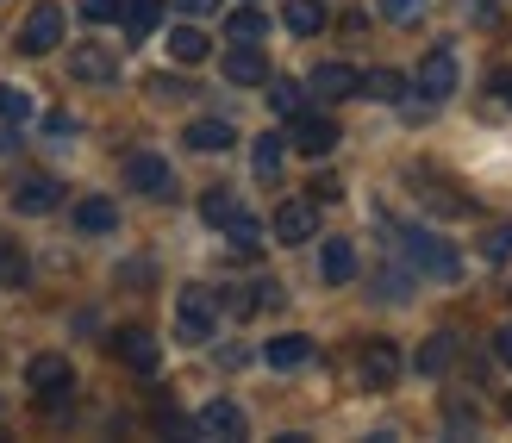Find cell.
I'll return each mask as SVG.
<instances>
[{"instance_id": "6da1fadb", "label": "cell", "mask_w": 512, "mask_h": 443, "mask_svg": "<svg viewBox=\"0 0 512 443\" xmlns=\"http://www.w3.org/2000/svg\"><path fill=\"white\" fill-rule=\"evenodd\" d=\"M219 325V300L207 288H182V300H175V337L182 344H207Z\"/></svg>"}, {"instance_id": "7a4b0ae2", "label": "cell", "mask_w": 512, "mask_h": 443, "mask_svg": "<svg viewBox=\"0 0 512 443\" xmlns=\"http://www.w3.org/2000/svg\"><path fill=\"white\" fill-rule=\"evenodd\" d=\"M25 381L38 387L44 412H63V406H69V387H75V375H69V362H63V356H32V362H25Z\"/></svg>"}, {"instance_id": "3957f363", "label": "cell", "mask_w": 512, "mask_h": 443, "mask_svg": "<svg viewBox=\"0 0 512 443\" xmlns=\"http://www.w3.org/2000/svg\"><path fill=\"white\" fill-rule=\"evenodd\" d=\"M406 256H413V269H425V275H438V281H456L463 275V263H456V250L444 244V238H431V231H406Z\"/></svg>"}, {"instance_id": "277c9868", "label": "cell", "mask_w": 512, "mask_h": 443, "mask_svg": "<svg viewBox=\"0 0 512 443\" xmlns=\"http://www.w3.org/2000/svg\"><path fill=\"white\" fill-rule=\"evenodd\" d=\"M125 188L163 200V194H175V175H169V163L157 150H132V156H125Z\"/></svg>"}, {"instance_id": "5b68a950", "label": "cell", "mask_w": 512, "mask_h": 443, "mask_svg": "<svg viewBox=\"0 0 512 443\" xmlns=\"http://www.w3.org/2000/svg\"><path fill=\"white\" fill-rule=\"evenodd\" d=\"M57 38H63V7H32L25 13V25H19V50L25 57H44V50H57Z\"/></svg>"}, {"instance_id": "8992f818", "label": "cell", "mask_w": 512, "mask_h": 443, "mask_svg": "<svg viewBox=\"0 0 512 443\" xmlns=\"http://www.w3.org/2000/svg\"><path fill=\"white\" fill-rule=\"evenodd\" d=\"M456 82H463L456 50H425V63H419V94H425V100H450Z\"/></svg>"}, {"instance_id": "52a82bcc", "label": "cell", "mask_w": 512, "mask_h": 443, "mask_svg": "<svg viewBox=\"0 0 512 443\" xmlns=\"http://www.w3.org/2000/svg\"><path fill=\"white\" fill-rule=\"evenodd\" d=\"M275 238L281 244H306V238H313V231H319V213H313V200H288V206H275Z\"/></svg>"}, {"instance_id": "ba28073f", "label": "cell", "mask_w": 512, "mask_h": 443, "mask_svg": "<svg viewBox=\"0 0 512 443\" xmlns=\"http://www.w3.org/2000/svg\"><path fill=\"white\" fill-rule=\"evenodd\" d=\"M69 75H75V82H113L119 57L107 44H82V50H69Z\"/></svg>"}, {"instance_id": "9c48e42d", "label": "cell", "mask_w": 512, "mask_h": 443, "mask_svg": "<svg viewBox=\"0 0 512 443\" xmlns=\"http://www.w3.org/2000/svg\"><path fill=\"white\" fill-rule=\"evenodd\" d=\"M113 356L125 362V369L150 375V369H157V356H163V350H157V337H150V331H138V325H132V331H119V337H113Z\"/></svg>"}, {"instance_id": "30bf717a", "label": "cell", "mask_w": 512, "mask_h": 443, "mask_svg": "<svg viewBox=\"0 0 512 443\" xmlns=\"http://www.w3.org/2000/svg\"><path fill=\"white\" fill-rule=\"evenodd\" d=\"M63 200V188H57V175H25L19 188H13V206L19 213H50V206Z\"/></svg>"}, {"instance_id": "8fae6325", "label": "cell", "mask_w": 512, "mask_h": 443, "mask_svg": "<svg viewBox=\"0 0 512 443\" xmlns=\"http://www.w3.org/2000/svg\"><path fill=\"white\" fill-rule=\"evenodd\" d=\"M200 437H244V406L232 400H213V406H200Z\"/></svg>"}, {"instance_id": "7c38bea8", "label": "cell", "mask_w": 512, "mask_h": 443, "mask_svg": "<svg viewBox=\"0 0 512 443\" xmlns=\"http://www.w3.org/2000/svg\"><path fill=\"white\" fill-rule=\"evenodd\" d=\"M356 88H363V75H356L350 63H319V69H313V94H319V100H344V94H356Z\"/></svg>"}, {"instance_id": "4fadbf2b", "label": "cell", "mask_w": 512, "mask_h": 443, "mask_svg": "<svg viewBox=\"0 0 512 443\" xmlns=\"http://www.w3.org/2000/svg\"><path fill=\"white\" fill-rule=\"evenodd\" d=\"M400 375V350L388 344V337H375V344H363V381L369 387H388Z\"/></svg>"}, {"instance_id": "5bb4252c", "label": "cell", "mask_w": 512, "mask_h": 443, "mask_svg": "<svg viewBox=\"0 0 512 443\" xmlns=\"http://www.w3.org/2000/svg\"><path fill=\"white\" fill-rule=\"evenodd\" d=\"M331 144H338V125H331V119H313V113H300V119H294V150L325 156Z\"/></svg>"}, {"instance_id": "9a60e30c", "label": "cell", "mask_w": 512, "mask_h": 443, "mask_svg": "<svg viewBox=\"0 0 512 443\" xmlns=\"http://www.w3.org/2000/svg\"><path fill=\"white\" fill-rule=\"evenodd\" d=\"M319 275L331 281V288H344V281L356 275V250H350V238H325V250H319Z\"/></svg>"}, {"instance_id": "2e32d148", "label": "cell", "mask_w": 512, "mask_h": 443, "mask_svg": "<svg viewBox=\"0 0 512 443\" xmlns=\"http://www.w3.org/2000/svg\"><path fill=\"white\" fill-rule=\"evenodd\" d=\"M225 82H238V88H256V82H269V63L256 57V44H238L232 57H225Z\"/></svg>"}, {"instance_id": "e0dca14e", "label": "cell", "mask_w": 512, "mask_h": 443, "mask_svg": "<svg viewBox=\"0 0 512 443\" xmlns=\"http://www.w3.org/2000/svg\"><path fill=\"white\" fill-rule=\"evenodd\" d=\"M269 369H300V362H313V337H269V350H263Z\"/></svg>"}, {"instance_id": "ac0fdd59", "label": "cell", "mask_w": 512, "mask_h": 443, "mask_svg": "<svg viewBox=\"0 0 512 443\" xmlns=\"http://www.w3.org/2000/svg\"><path fill=\"white\" fill-rule=\"evenodd\" d=\"M281 25H288L294 38H313L325 25V7H319V0H288V7H281Z\"/></svg>"}, {"instance_id": "d6986e66", "label": "cell", "mask_w": 512, "mask_h": 443, "mask_svg": "<svg viewBox=\"0 0 512 443\" xmlns=\"http://www.w3.org/2000/svg\"><path fill=\"white\" fill-rule=\"evenodd\" d=\"M450 362H456V331L425 337V350H419V375H444Z\"/></svg>"}, {"instance_id": "ffe728a7", "label": "cell", "mask_w": 512, "mask_h": 443, "mask_svg": "<svg viewBox=\"0 0 512 443\" xmlns=\"http://www.w3.org/2000/svg\"><path fill=\"white\" fill-rule=\"evenodd\" d=\"M207 32H200V25H175V32H169V57L175 63H200V57H207Z\"/></svg>"}, {"instance_id": "44dd1931", "label": "cell", "mask_w": 512, "mask_h": 443, "mask_svg": "<svg viewBox=\"0 0 512 443\" xmlns=\"http://www.w3.org/2000/svg\"><path fill=\"white\" fill-rule=\"evenodd\" d=\"M113 225H119L113 200H82V206H75V231H94V238H100V231H113Z\"/></svg>"}, {"instance_id": "7402d4cb", "label": "cell", "mask_w": 512, "mask_h": 443, "mask_svg": "<svg viewBox=\"0 0 512 443\" xmlns=\"http://www.w3.org/2000/svg\"><path fill=\"white\" fill-rule=\"evenodd\" d=\"M119 19H125V32H132V38H150V32H157V19H163V7H157V0H125Z\"/></svg>"}, {"instance_id": "603a6c76", "label": "cell", "mask_w": 512, "mask_h": 443, "mask_svg": "<svg viewBox=\"0 0 512 443\" xmlns=\"http://www.w3.org/2000/svg\"><path fill=\"white\" fill-rule=\"evenodd\" d=\"M281 156H288V144H281V132H269V138H256L250 163H256V175H263V181H275L281 175Z\"/></svg>"}, {"instance_id": "cb8c5ba5", "label": "cell", "mask_w": 512, "mask_h": 443, "mask_svg": "<svg viewBox=\"0 0 512 443\" xmlns=\"http://www.w3.org/2000/svg\"><path fill=\"white\" fill-rule=\"evenodd\" d=\"M188 144L194 150H225V144H232V125H225V119H194L188 125Z\"/></svg>"}, {"instance_id": "d4e9b609", "label": "cell", "mask_w": 512, "mask_h": 443, "mask_svg": "<svg viewBox=\"0 0 512 443\" xmlns=\"http://www.w3.org/2000/svg\"><path fill=\"white\" fill-rule=\"evenodd\" d=\"M263 32H269V19L256 13V7H244V13H232V19H225V38H232V44H256Z\"/></svg>"}, {"instance_id": "484cf974", "label": "cell", "mask_w": 512, "mask_h": 443, "mask_svg": "<svg viewBox=\"0 0 512 443\" xmlns=\"http://www.w3.org/2000/svg\"><path fill=\"white\" fill-rule=\"evenodd\" d=\"M356 94H369V100H400L406 94V75L400 69H375V75H363V88Z\"/></svg>"}, {"instance_id": "4316f807", "label": "cell", "mask_w": 512, "mask_h": 443, "mask_svg": "<svg viewBox=\"0 0 512 443\" xmlns=\"http://www.w3.org/2000/svg\"><path fill=\"white\" fill-rule=\"evenodd\" d=\"M0 288H25V250L13 238H0Z\"/></svg>"}, {"instance_id": "83f0119b", "label": "cell", "mask_w": 512, "mask_h": 443, "mask_svg": "<svg viewBox=\"0 0 512 443\" xmlns=\"http://www.w3.org/2000/svg\"><path fill=\"white\" fill-rule=\"evenodd\" d=\"M200 213H207V219H213V225H219V231H225V225H232V219H238V213H244V206H238V200H232V188H213V194H207V200H200Z\"/></svg>"}, {"instance_id": "f1b7e54d", "label": "cell", "mask_w": 512, "mask_h": 443, "mask_svg": "<svg viewBox=\"0 0 512 443\" xmlns=\"http://www.w3.org/2000/svg\"><path fill=\"white\" fill-rule=\"evenodd\" d=\"M269 107H275L281 119H300V107H306L300 82H269Z\"/></svg>"}, {"instance_id": "f546056e", "label": "cell", "mask_w": 512, "mask_h": 443, "mask_svg": "<svg viewBox=\"0 0 512 443\" xmlns=\"http://www.w3.org/2000/svg\"><path fill=\"white\" fill-rule=\"evenodd\" d=\"M0 119L25 125V119H32V94H25V88H0Z\"/></svg>"}, {"instance_id": "4dcf8cb0", "label": "cell", "mask_w": 512, "mask_h": 443, "mask_svg": "<svg viewBox=\"0 0 512 443\" xmlns=\"http://www.w3.org/2000/svg\"><path fill=\"white\" fill-rule=\"evenodd\" d=\"M225 238H232V244H238V250H256V244H263V225H256V219H250V213H238V219H232V225H225Z\"/></svg>"}, {"instance_id": "1f68e13d", "label": "cell", "mask_w": 512, "mask_h": 443, "mask_svg": "<svg viewBox=\"0 0 512 443\" xmlns=\"http://www.w3.org/2000/svg\"><path fill=\"white\" fill-rule=\"evenodd\" d=\"M481 256H488V263H506V256H512V225L488 231V244H481Z\"/></svg>"}, {"instance_id": "d6a6232c", "label": "cell", "mask_w": 512, "mask_h": 443, "mask_svg": "<svg viewBox=\"0 0 512 443\" xmlns=\"http://www.w3.org/2000/svg\"><path fill=\"white\" fill-rule=\"evenodd\" d=\"M119 7H125V0H82V19H119Z\"/></svg>"}, {"instance_id": "836d02e7", "label": "cell", "mask_w": 512, "mask_h": 443, "mask_svg": "<svg viewBox=\"0 0 512 443\" xmlns=\"http://www.w3.org/2000/svg\"><path fill=\"white\" fill-rule=\"evenodd\" d=\"M425 0H381V19H419Z\"/></svg>"}, {"instance_id": "e575fe53", "label": "cell", "mask_w": 512, "mask_h": 443, "mask_svg": "<svg viewBox=\"0 0 512 443\" xmlns=\"http://www.w3.org/2000/svg\"><path fill=\"white\" fill-rule=\"evenodd\" d=\"M494 356H500L506 369H512V325H500V331H494Z\"/></svg>"}, {"instance_id": "d590c367", "label": "cell", "mask_w": 512, "mask_h": 443, "mask_svg": "<svg viewBox=\"0 0 512 443\" xmlns=\"http://www.w3.org/2000/svg\"><path fill=\"white\" fill-rule=\"evenodd\" d=\"M494 94H500L506 107H512V69H500V75H494Z\"/></svg>"}, {"instance_id": "8d00e7d4", "label": "cell", "mask_w": 512, "mask_h": 443, "mask_svg": "<svg viewBox=\"0 0 512 443\" xmlns=\"http://www.w3.org/2000/svg\"><path fill=\"white\" fill-rule=\"evenodd\" d=\"M182 7H188V13H213V7H219V0H182Z\"/></svg>"}, {"instance_id": "74e56055", "label": "cell", "mask_w": 512, "mask_h": 443, "mask_svg": "<svg viewBox=\"0 0 512 443\" xmlns=\"http://www.w3.org/2000/svg\"><path fill=\"white\" fill-rule=\"evenodd\" d=\"M506 419H512V394H506Z\"/></svg>"}]
</instances>
